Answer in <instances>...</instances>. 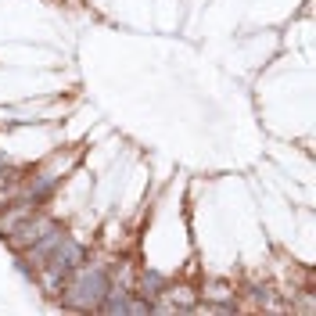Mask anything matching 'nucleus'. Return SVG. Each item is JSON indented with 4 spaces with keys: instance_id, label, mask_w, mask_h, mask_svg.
<instances>
[{
    "instance_id": "obj_4",
    "label": "nucleus",
    "mask_w": 316,
    "mask_h": 316,
    "mask_svg": "<svg viewBox=\"0 0 316 316\" xmlns=\"http://www.w3.org/2000/svg\"><path fill=\"white\" fill-rule=\"evenodd\" d=\"M0 180H4V154H0Z\"/></svg>"
},
{
    "instance_id": "obj_2",
    "label": "nucleus",
    "mask_w": 316,
    "mask_h": 316,
    "mask_svg": "<svg viewBox=\"0 0 316 316\" xmlns=\"http://www.w3.org/2000/svg\"><path fill=\"white\" fill-rule=\"evenodd\" d=\"M79 262H83V248H79L75 241H72V237H61V241L51 248V255L44 259V281H47V288L51 291H58V284L65 281V276L79 266Z\"/></svg>"
},
{
    "instance_id": "obj_3",
    "label": "nucleus",
    "mask_w": 316,
    "mask_h": 316,
    "mask_svg": "<svg viewBox=\"0 0 316 316\" xmlns=\"http://www.w3.org/2000/svg\"><path fill=\"white\" fill-rule=\"evenodd\" d=\"M29 216H32V205H29V202H18V205H11V212H8V216H0V233L8 237V233H11V230H15L22 219H29Z\"/></svg>"
},
{
    "instance_id": "obj_1",
    "label": "nucleus",
    "mask_w": 316,
    "mask_h": 316,
    "mask_svg": "<svg viewBox=\"0 0 316 316\" xmlns=\"http://www.w3.org/2000/svg\"><path fill=\"white\" fill-rule=\"evenodd\" d=\"M108 295V269L104 266H87L75 273V281L65 288V305L68 309H97Z\"/></svg>"
}]
</instances>
